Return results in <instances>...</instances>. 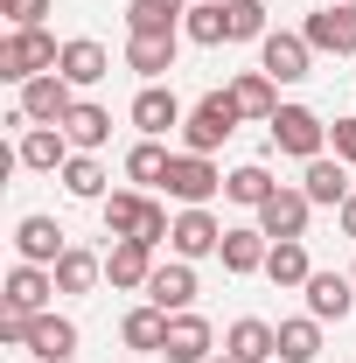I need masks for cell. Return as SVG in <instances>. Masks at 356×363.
<instances>
[{"label": "cell", "instance_id": "cell-1", "mask_svg": "<svg viewBox=\"0 0 356 363\" xmlns=\"http://www.w3.org/2000/svg\"><path fill=\"white\" fill-rule=\"evenodd\" d=\"M56 63H63V49H56V35H49V28H14V35L0 43V77H7V84L49 77Z\"/></svg>", "mask_w": 356, "mask_h": 363}, {"label": "cell", "instance_id": "cell-2", "mask_svg": "<svg viewBox=\"0 0 356 363\" xmlns=\"http://www.w3.org/2000/svg\"><path fill=\"white\" fill-rule=\"evenodd\" d=\"M266 126H272V147L294 154V161H321L328 154V126H321V112H308V105H279Z\"/></svg>", "mask_w": 356, "mask_h": 363}, {"label": "cell", "instance_id": "cell-3", "mask_svg": "<svg viewBox=\"0 0 356 363\" xmlns=\"http://www.w3.org/2000/svg\"><path fill=\"white\" fill-rule=\"evenodd\" d=\"M238 119H245V112H238V98H230V91H210V98H203V105L182 119L189 154H210V147H223V140L238 133Z\"/></svg>", "mask_w": 356, "mask_h": 363}, {"label": "cell", "instance_id": "cell-4", "mask_svg": "<svg viewBox=\"0 0 356 363\" xmlns=\"http://www.w3.org/2000/svg\"><path fill=\"white\" fill-rule=\"evenodd\" d=\"M161 189L175 196L182 210H203V203H210V196L223 189V175L210 168V154H175V161H168V182H161Z\"/></svg>", "mask_w": 356, "mask_h": 363}, {"label": "cell", "instance_id": "cell-5", "mask_svg": "<svg viewBox=\"0 0 356 363\" xmlns=\"http://www.w3.org/2000/svg\"><path fill=\"white\" fill-rule=\"evenodd\" d=\"M308 63H314V43H308V35H287V28H279V35L259 43V70H266L272 84H301Z\"/></svg>", "mask_w": 356, "mask_h": 363}, {"label": "cell", "instance_id": "cell-6", "mask_svg": "<svg viewBox=\"0 0 356 363\" xmlns=\"http://www.w3.org/2000/svg\"><path fill=\"white\" fill-rule=\"evenodd\" d=\"M301 35H308L314 49H328V56H356V7H350V0H335V7H314Z\"/></svg>", "mask_w": 356, "mask_h": 363}, {"label": "cell", "instance_id": "cell-7", "mask_svg": "<svg viewBox=\"0 0 356 363\" xmlns=\"http://www.w3.org/2000/svg\"><path fill=\"white\" fill-rule=\"evenodd\" d=\"M308 189H272V203L259 210V230H266L272 245H287V238H308Z\"/></svg>", "mask_w": 356, "mask_h": 363}, {"label": "cell", "instance_id": "cell-8", "mask_svg": "<svg viewBox=\"0 0 356 363\" xmlns=\"http://www.w3.org/2000/svg\"><path fill=\"white\" fill-rule=\"evenodd\" d=\"M70 105H77V98H70V84H63V70H49V77H28V84H21V112H28L35 126H63Z\"/></svg>", "mask_w": 356, "mask_h": 363}, {"label": "cell", "instance_id": "cell-9", "mask_svg": "<svg viewBox=\"0 0 356 363\" xmlns=\"http://www.w3.org/2000/svg\"><path fill=\"white\" fill-rule=\"evenodd\" d=\"M105 279H112V286H126V294H147V279H154V245L119 238V245L105 252Z\"/></svg>", "mask_w": 356, "mask_h": 363}, {"label": "cell", "instance_id": "cell-10", "mask_svg": "<svg viewBox=\"0 0 356 363\" xmlns=\"http://www.w3.org/2000/svg\"><path fill=\"white\" fill-rule=\"evenodd\" d=\"M308 315L314 321H350L356 315V279L350 272H314L308 279Z\"/></svg>", "mask_w": 356, "mask_h": 363}, {"label": "cell", "instance_id": "cell-11", "mask_svg": "<svg viewBox=\"0 0 356 363\" xmlns=\"http://www.w3.org/2000/svg\"><path fill=\"white\" fill-rule=\"evenodd\" d=\"M49 294H56V272H43V266L21 259V266L7 272V294H0V301H7L14 315H49Z\"/></svg>", "mask_w": 356, "mask_h": 363}, {"label": "cell", "instance_id": "cell-12", "mask_svg": "<svg viewBox=\"0 0 356 363\" xmlns=\"http://www.w3.org/2000/svg\"><path fill=\"white\" fill-rule=\"evenodd\" d=\"M28 350H35V363H70L77 357V321L70 315H35L28 321Z\"/></svg>", "mask_w": 356, "mask_h": 363}, {"label": "cell", "instance_id": "cell-13", "mask_svg": "<svg viewBox=\"0 0 356 363\" xmlns=\"http://www.w3.org/2000/svg\"><path fill=\"white\" fill-rule=\"evenodd\" d=\"M223 357L230 363H266V357H279V328L272 321H230V335H223Z\"/></svg>", "mask_w": 356, "mask_h": 363}, {"label": "cell", "instance_id": "cell-14", "mask_svg": "<svg viewBox=\"0 0 356 363\" xmlns=\"http://www.w3.org/2000/svg\"><path fill=\"white\" fill-rule=\"evenodd\" d=\"M14 252L28 259V266H56L70 245H63V230H56V217H21L14 224Z\"/></svg>", "mask_w": 356, "mask_h": 363}, {"label": "cell", "instance_id": "cell-15", "mask_svg": "<svg viewBox=\"0 0 356 363\" xmlns=\"http://www.w3.org/2000/svg\"><path fill=\"white\" fill-rule=\"evenodd\" d=\"M182 119H189V112H182V98H175V91H161V84H147V91L133 98V126H140V140H161L168 126H182Z\"/></svg>", "mask_w": 356, "mask_h": 363}, {"label": "cell", "instance_id": "cell-16", "mask_svg": "<svg viewBox=\"0 0 356 363\" xmlns=\"http://www.w3.org/2000/svg\"><path fill=\"white\" fill-rule=\"evenodd\" d=\"M14 161H21V168H63V161H70V133H63V126H21V147H14Z\"/></svg>", "mask_w": 356, "mask_h": 363}, {"label": "cell", "instance_id": "cell-17", "mask_svg": "<svg viewBox=\"0 0 356 363\" xmlns=\"http://www.w3.org/2000/svg\"><path fill=\"white\" fill-rule=\"evenodd\" d=\"M210 342H217V335H210L203 315H189V308L168 315V363H210Z\"/></svg>", "mask_w": 356, "mask_h": 363}, {"label": "cell", "instance_id": "cell-18", "mask_svg": "<svg viewBox=\"0 0 356 363\" xmlns=\"http://www.w3.org/2000/svg\"><path fill=\"white\" fill-rule=\"evenodd\" d=\"M168 245H175L182 259H210V252H223V230H217V217H210V210H182Z\"/></svg>", "mask_w": 356, "mask_h": 363}, {"label": "cell", "instance_id": "cell-19", "mask_svg": "<svg viewBox=\"0 0 356 363\" xmlns=\"http://www.w3.org/2000/svg\"><path fill=\"white\" fill-rule=\"evenodd\" d=\"M63 84L70 91H84V84H98L105 70H112V56H105V43H91V35H77V43H63Z\"/></svg>", "mask_w": 356, "mask_h": 363}, {"label": "cell", "instance_id": "cell-20", "mask_svg": "<svg viewBox=\"0 0 356 363\" xmlns=\"http://www.w3.org/2000/svg\"><path fill=\"white\" fill-rule=\"evenodd\" d=\"M266 259H272V238L259 224L252 230H223V272L245 279V272H266Z\"/></svg>", "mask_w": 356, "mask_h": 363}, {"label": "cell", "instance_id": "cell-21", "mask_svg": "<svg viewBox=\"0 0 356 363\" xmlns=\"http://www.w3.org/2000/svg\"><path fill=\"white\" fill-rule=\"evenodd\" d=\"M126 70H140L147 84H161L175 70V35H126Z\"/></svg>", "mask_w": 356, "mask_h": 363}, {"label": "cell", "instance_id": "cell-22", "mask_svg": "<svg viewBox=\"0 0 356 363\" xmlns=\"http://www.w3.org/2000/svg\"><path fill=\"white\" fill-rule=\"evenodd\" d=\"M147 301H154V308H168V315H182V308L196 301V272H189V259H175V266H154V279H147Z\"/></svg>", "mask_w": 356, "mask_h": 363}, {"label": "cell", "instance_id": "cell-23", "mask_svg": "<svg viewBox=\"0 0 356 363\" xmlns=\"http://www.w3.org/2000/svg\"><path fill=\"white\" fill-rule=\"evenodd\" d=\"M63 133H70V147H77V154H98V147L112 140V112L77 98V105H70V119H63Z\"/></svg>", "mask_w": 356, "mask_h": 363}, {"label": "cell", "instance_id": "cell-24", "mask_svg": "<svg viewBox=\"0 0 356 363\" xmlns=\"http://www.w3.org/2000/svg\"><path fill=\"white\" fill-rule=\"evenodd\" d=\"M272 189H279V182H272L259 161H245V168H230V175H223V196H230V203H245V210H266Z\"/></svg>", "mask_w": 356, "mask_h": 363}, {"label": "cell", "instance_id": "cell-25", "mask_svg": "<svg viewBox=\"0 0 356 363\" xmlns=\"http://www.w3.org/2000/svg\"><path fill=\"white\" fill-rule=\"evenodd\" d=\"M343 168H350V161H328V154H321V161H308V182H301V189H308V203L343 210V196H350V175H343Z\"/></svg>", "mask_w": 356, "mask_h": 363}, {"label": "cell", "instance_id": "cell-26", "mask_svg": "<svg viewBox=\"0 0 356 363\" xmlns=\"http://www.w3.org/2000/svg\"><path fill=\"white\" fill-rule=\"evenodd\" d=\"M119 335H126V350H168V308H133V315L119 321Z\"/></svg>", "mask_w": 356, "mask_h": 363}, {"label": "cell", "instance_id": "cell-27", "mask_svg": "<svg viewBox=\"0 0 356 363\" xmlns=\"http://www.w3.org/2000/svg\"><path fill=\"white\" fill-rule=\"evenodd\" d=\"M49 272H56V294H91V286H98V272H105V259H91L84 245H70Z\"/></svg>", "mask_w": 356, "mask_h": 363}, {"label": "cell", "instance_id": "cell-28", "mask_svg": "<svg viewBox=\"0 0 356 363\" xmlns=\"http://www.w3.org/2000/svg\"><path fill=\"white\" fill-rule=\"evenodd\" d=\"M182 0H133L126 7V35H175Z\"/></svg>", "mask_w": 356, "mask_h": 363}, {"label": "cell", "instance_id": "cell-29", "mask_svg": "<svg viewBox=\"0 0 356 363\" xmlns=\"http://www.w3.org/2000/svg\"><path fill=\"white\" fill-rule=\"evenodd\" d=\"M182 35H189L196 49H217V43H230V14H223V0H203V7H189Z\"/></svg>", "mask_w": 356, "mask_h": 363}, {"label": "cell", "instance_id": "cell-30", "mask_svg": "<svg viewBox=\"0 0 356 363\" xmlns=\"http://www.w3.org/2000/svg\"><path fill=\"white\" fill-rule=\"evenodd\" d=\"M266 279H272V286H308V279H314V266H308V245H301V238L272 245V259H266Z\"/></svg>", "mask_w": 356, "mask_h": 363}, {"label": "cell", "instance_id": "cell-31", "mask_svg": "<svg viewBox=\"0 0 356 363\" xmlns=\"http://www.w3.org/2000/svg\"><path fill=\"white\" fill-rule=\"evenodd\" d=\"M168 161H175V154H168L161 140H133V147H126V175L147 182V189H161V182H168Z\"/></svg>", "mask_w": 356, "mask_h": 363}, {"label": "cell", "instance_id": "cell-32", "mask_svg": "<svg viewBox=\"0 0 356 363\" xmlns=\"http://www.w3.org/2000/svg\"><path fill=\"white\" fill-rule=\"evenodd\" d=\"M230 98H238V112H245V119H272V112H279V98H272V77H266V70H245V77L230 84Z\"/></svg>", "mask_w": 356, "mask_h": 363}, {"label": "cell", "instance_id": "cell-33", "mask_svg": "<svg viewBox=\"0 0 356 363\" xmlns=\"http://www.w3.org/2000/svg\"><path fill=\"white\" fill-rule=\"evenodd\" d=\"M314 350H321V321H279V363H314Z\"/></svg>", "mask_w": 356, "mask_h": 363}, {"label": "cell", "instance_id": "cell-34", "mask_svg": "<svg viewBox=\"0 0 356 363\" xmlns=\"http://www.w3.org/2000/svg\"><path fill=\"white\" fill-rule=\"evenodd\" d=\"M63 189H70L77 203H98V196H105V168H98V154H70V161H63Z\"/></svg>", "mask_w": 356, "mask_h": 363}, {"label": "cell", "instance_id": "cell-35", "mask_svg": "<svg viewBox=\"0 0 356 363\" xmlns=\"http://www.w3.org/2000/svg\"><path fill=\"white\" fill-rule=\"evenodd\" d=\"M230 43H266V0H223Z\"/></svg>", "mask_w": 356, "mask_h": 363}, {"label": "cell", "instance_id": "cell-36", "mask_svg": "<svg viewBox=\"0 0 356 363\" xmlns=\"http://www.w3.org/2000/svg\"><path fill=\"white\" fill-rule=\"evenodd\" d=\"M147 224V196H105V230L112 238H140Z\"/></svg>", "mask_w": 356, "mask_h": 363}, {"label": "cell", "instance_id": "cell-37", "mask_svg": "<svg viewBox=\"0 0 356 363\" xmlns=\"http://www.w3.org/2000/svg\"><path fill=\"white\" fill-rule=\"evenodd\" d=\"M0 14L14 21V28H43V14H49V0H0Z\"/></svg>", "mask_w": 356, "mask_h": 363}, {"label": "cell", "instance_id": "cell-38", "mask_svg": "<svg viewBox=\"0 0 356 363\" xmlns=\"http://www.w3.org/2000/svg\"><path fill=\"white\" fill-rule=\"evenodd\" d=\"M328 147H335V161H356V119H335L328 126Z\"/></svg>", "mask_w": 356, "mask_h": 363}, {"label": "cell", "instance_id": "cell-39", "mask_svg": "<svg viewBox=\"0 0 356 363\" xmlns=\"http://www.w3.org/2000/svg\"><path fill=\"white\" fill-rule=\"evenodd\" d=\"M28 321H35V315H14V308H7V315H0V342L28 350Z\"/></svg>", "mask_w": 356, "mask_h": 363}, {"label": "cell", "instance_id": "cell-40", "mask_svg": "<svg viewBox=\"0 0 356 363\" xmlns=\"http://www.w3.org/2000/svg\"><path fill=\"white\" fill-rule=\"evenodd\" d=\"M335 224H343V238H356V189L343 196V210H335Z\"/></svg>", "mask_w": 356, "mask_h": 363}, {"label": "cell", "instance_id": "cell-41", "mask_svg": "<svg viewBox=\"0 0 356 363\" xmlns=\"http://www.w3.org/2000/svg\"><path fill=\"white\" fill-rule=\"evenodd\" d=\"M210 363H230V357H210Z\"/></svg>", "mask_w": 356, "mask_h": 363}, {"label": "cell", "instance_id": "cell-42", "mask_svg": "<svg viewBox=\"0 0 356 363\" xmlns=\"http://www.w3.org/2000/svg\"><path fill=\"white\" fill-rule=\"evenodd\" d=\"M350 7H356V0H350Z\"/></svg>", "mask_w": 356, "mask_h": 363}, {"label": "cell", "instance_id": "cell-43", "mask_svg": "<svg viewBox=\"0 0 356 363\" xmlns=\"http://www.w3.org/2000/svg\"><path fill=\"white\" fill-rule=\"evenodd\" d=\"M350 279H356V272H350Z\"/></svg>", "mask_w": 356, "mask_h": 363}]
</instances>
